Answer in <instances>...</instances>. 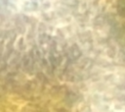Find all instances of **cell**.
Returning a JSON list of instances; mask_svg holds the SVG:
<instances>
[]
</instances>
